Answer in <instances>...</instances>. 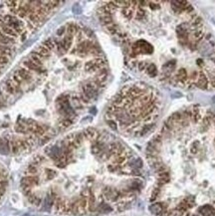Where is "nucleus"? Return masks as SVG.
<instances>
[{
    "instance_id": "nucleus-3",
    "label": "nucleus",
    "mask_w": 215,
    "mask_h": 216,
    "mask_svg": "<svg viewBox=\"0 0 215 216\" xmlns=\"http://www.w3.org/2000/svg\"><path fill=\"white\" fill-rule=\"evenodd\" d=\"M150 211L154 215H159L163 211V207L160 203H154L150 206Z\"/></svg>"
},
{
    "instance_id": "nucleus-5",
    "label": "nucleus",
    "mask_w": 215,
    "mask_h": 216,
    "mask_svg": "<svg viewBox=\"0 0 215 216\" xmlns=\"http://www.w3.org/2000/svg\"><path fill=\"white\" fill-rule=\"evenodd\" d=\"M158 180H159V183H161V184H164V183L168 182L169 174L165 171H161L158 174Z\"/></svg>"
},
{
    "instance_id": "nucleus-8",
    "label": "nucleus",
    "mask_w": 215,
    "mask_h": 216,
    "mask_svg": "<svg viewBox=\"0 0 215 216\" xmlns=\"http://www.w3.org/2000/svg\"><path fill=\"white\" fill-rule=\"evenodd\" d=\"M37 171H38V169H37L36 165H35V164H31V165H29L28 168H27L26 173L28 175H35L37 173Z\"/></svg>"
},
{
    "instance_id": "nucleus-4",
    "label": "nucleus",
    "mask_w": 215,
    "mask_h": 216,
    "mask_svg": "<svg viewBox=\"0 0 215 216\" xmlns=\"http://www.w3.org/2000/svg\"><path fill=\"white\" fill-rule=\"evenodd\" d=\"M197 86L202 88V89H206L207 85H208V81H207V78L205 77L204 74H200V76L197 79Z\"/></svg>"
},
{
    "instance_id": "nucleus-11",
    "label": "nucleus",
    "mask_w": 215,
    "mask_h": 216,
    "mask_svg": "<svg viewBox=\"0 0 215 216\" xmlns=\"http://www.w3.org/2000/svg\"><path fill=\"white\" fill-rule=\"evenodd\" d=\"M2 69H3V67H1V66H0V74H1V71H2Z\"/></svg>"
},
{
    "instance_id": "nucleus-10",
    "label": "nucleus",
    "mask_w": 215,
    "mask_h": 216,
    "mask_svg": "<svg viewBox=\"0 0 215 216\" xmlns=\"http://www.w3.org/2000/svg\"><path fill=\"white\" fill-rule=\"evenodd\" d=\"M168 216H182V211L181 210H173L172 212L169 213Z\"/></svg>"
},
{
    "instance_id": "nucleus-1",
    "label": "nucleus",
    "mask_w": 215,
    "mask_h": 216,
    "mask_svg": "<svg viewBox=\"0 0 215 216\" xmlns=\"http://www.w3.org/2000/svg\"><path fill=\"white\" fill-rule=\"evenodd\" d=\"M199 212L203 216H215V208L210 205H204L199 209Z\"/></svg>"
},
{
    "instance_id": "nucleus-9",
    "label": "nucleus",
    "mask_w": 215,
    "mask_h": 216,
    "mask_svg": "<svg viewBox=\"0 0 215 216\" xmlns=\"http://www.w3.org/2000/svg\"><path fill=\"white\" fill-rule=\"evenodd\" d=\"M9 59H10V58L7 57V56H0V66L4 67L5 65L9 62Z\"/></svg>"
},
{
    "instance_id": "nucleus-2",
    "label": "nucleus",
    "mask_w": 215,
    "mask_h": 216,
    "mask_svg": "<svg viewBox=\"0 0 215 216\" xmlns=\"http://www.w3.org/2000/svg\"><path fill=\"white\" fill-rule=\"evenodd\" d=\"M10 152V147H9V140L1 139L0 140V154H7Z\"/></svg>"
},
{
    "instance_id": "nucleus-7",
    "label": "nucleus",
    "mask_w": 215,
    "mask_h": 216,
    "mask_svg": "<svg viewBox=\"0 0 215 216\" xmlns=\"http://www.w3.org/2000/svg\"><path fill=\"white\" fill-rule=\"evenodd\" d=\"M53 204H54V197L48 195V196L46 197V199H45V202H44V208L47 210H49L50 208L53 206Z\"/></svg>"
},
{
    "instance_id": "nucleus-6",
    "label": "nucleus",
    "mask_w": 215,
    "mask_h": 216,
    "mask_svg": "<svg viewBox=\"0 0 215 216\" xmlns=\"http://www.w3.org/2000/svg\"><path fill=\"white\" fill-rule=\"evenodd\" d=\"M28 199H29V201L32 203V204H34V205H36V206H39L40 204H41V198L40 197H38V196H36V195L34 194V193H32L31 195H29L28 196Z\"/></svg>"
}]
</instances>
